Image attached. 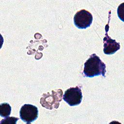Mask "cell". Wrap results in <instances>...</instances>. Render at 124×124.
Instances as JSON below:
<instances>
[{
	"label": "cell",
	"mask_w": 124,
	"mask_h": 124,
	"mask_svg": "<svg viewBox=\"0 0 124 124\" xmlns=\"http://www.w3.org/2000/svg\"><path fill=\"white\" fill-rule=\"evenodd\" d=\"M52 93L51 94H50L49 93H44L40 101V103L43 107L50 109L54 108H58L62 96V91L61 89L52 90Z\"/></svg>",
	"instance_id": "2"
},
{
	"label": "cell",
	"mask_w": 124,
	"mask_h": 124,
	"mask_svg": "<svg viewBox=\"0 0 124 124\" xmlns=\"http://www.w3.org/2000/svg\"><path fill=\"white\" fill-rule=\"evenodd\" d=\"M18 120V118L14 117H7L5 119H2L0 123H8V124H16L17 121Z\"/></svg>",
	"instance_id": "8"
},
{
	"label": "cell",
	"mask_w": 124,
	"mask_h": 124,
	"mask_svg": "<svg viewBox=\"0 0 124 124\" xmlns=\"http://www.w3.org/2000/svg\"><path fill=\"white\" fill-rule=\"evenodd\" d=\"M62 98L70 106L79 105L82 99V94L80 88L76 86L68 89L65 91Z\"/></svg>",
	"instance_id": "3"
},
{
	"label": "cell",
	"mask_w": 124,
	"mask_h": 124,
	"mask_svg": "<svg viewBox=\"0 0 124 124\" xmlns=\"http://www.w3.org/2000/svg\"><path fill=\"white\" fill-rule=\"evenodd\" d=\"M106 64L95 54H92L84 63L83 74L86 77L92 78L99 75L105 77Z\"/></svg>",
	"instance_id": "1"
},
{
	"label": "cell",
	"mask_w": 124,
	"mask_h": 124,
	"mask_svg": "<svg viewBox=\"0 0 124 124\" xmlns=\"http://www.w3.org/2000/svg\"><path fill=\"white\" fill-rule=\"evenodd\" d=\"M93 19L92 15L90 12L82 9L76 13L74 17V22L77 28L84 29L90 26Z\"/></svg>",
	"instance_id": "4"
},
{
	"label": "cell",
	"mask_w": 124,
	"mask_h": 124,
	"mask_svg": "<svg viewBox=\"0 0 124 124\" xmlns=\"http://www.w3.org/2000/svg\"><path fill=\"white\" fill-rule=\"evenodd\" d=\"M38 108L32 105L26 104L23 105L20 110V119L24 122L30 124L36 120L38 117Z\"/></svg>",
	"instance_id": "5"
},
{
	"label": "cell",
	"mask_w": 124,
	"mask_h": 124,
	"mask_svg": "<svg viewBox=\"0 0 124 124\" xmlns=\"http://www.w3.org/2000/svg\"><path fill=\"white\" fill-rule=\"evenodd\" d=\"M108 25H107L106 26V36L103 39V51L105 54L111 55L114 54L115 52L120 49V45L119 43L117 42L115 40L111 39L108 35Z\"/></svg>",
	"instance_id": "6"
},
{
	"label": "cell",
	"mask_w": 124,
	"mask_h": 124,
	"mask_svg": "<svg viewBox=\"0 0 124 124\" xmlns=\"http://www.w3.org/2000/svg\"><path fill=\"white\" fill-rule=\"evenodd\" d=\"M11 112V107L7 103H1L0 105V115L2 117L9 116Z\"/></svg>",
	"instance_id": "7"
}]
</instances>
